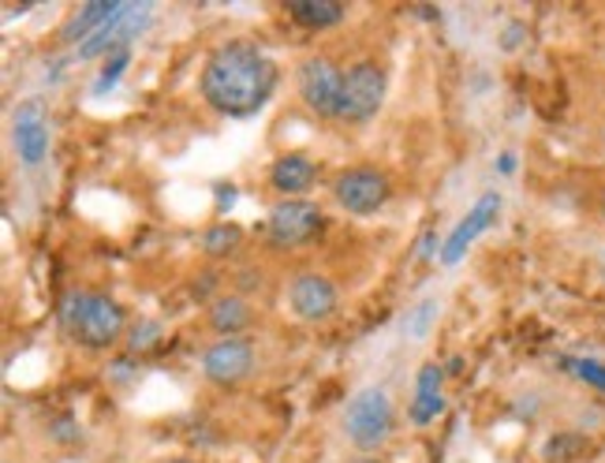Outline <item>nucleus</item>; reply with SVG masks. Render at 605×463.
Returning <instances> with one entry per match:
<instances>
[{
	"label": "nucleus",
	"mask_w": 605,
	"mask_h": 463,
	"mask_svg": "<svg viewBox=\"0 0 605 463\" xmlns=\"http://www.w3.org/2000/svg\"><path fill=\"white\" fill-rule=\"evenodd\" d=\"M202 102L221 116H255L277 90V63L255 42H224L198 79Z\"/></svg>",
	"instance_id": "1"
},
{
	"label": "nucleus",
	"mask_w": 605,
	"mask_h": 463,
	"mask_svg": "<svg viewBox=\"0 0 605 463\" xmlns=\"http://www.w3.org/2000/svg\"><path fill=\"white\" fill-rule=\"evenodd\" d=\"M60 329L83 348L105 351L128 337V314L113 296L94 292V288H75L60 303Z\"/></svg>",
	"instance_id": "2"
},
{
	"label": "nucleus",
	"mask_w": 605,
	"mask_h": 463,
	"mask_svg": "<svg viewBox=\"0 0 605 463\" xmlns=\"http://www.w3.org/2000/svg\"><path fill=\"white\" fill-rule=\"evenodd\" d=\"M393 426H396V412H393L389 393H385L382 385L359 389L345 407V433H348V441L363 452L382 449V444L393 438Z\"/></svg>",
	"instance_id": "3"
},
{
	"label": "nucleus",
	"mask_w": 605,
	"mask_h": 463,
	"mask_svg": "<svg viewBox=\"0 0 605 463\" xmlns=\"http://www.w3.org/2000/svg\"><path fill=\"white\" fill-rule=\"evenodd\" d=\"M385 90H389V76L377 60H356L345 71V90H340V120L363 124L382 108Z\"/></svg>",
	"instance_id": "4"
},
{
	"label": "nucleus",
	"mask_w": 605,
	"mask_h": 463,
	"mask_svg": "<svg viewBox=\"0 0 605 463\" xmlns=\"http://www.w3.org/2000/svg\"><path fill=\"white\" fill-rule=\"evenodd\" d=\"M389 195H393L389 176L374 165H351L333 180V198H337V206L356 217L377 213L389 202Z\"/></svg>",
	"instance_id": "5"
},
{
	"label": "nucleus",
	"mask_w": 605,
	"mask_h": 463,
	"mask_svg": "<svg viewBox=\"0 0 605 463\" xmlns=\"http://www.w3.org/2000/svg\"><path fill=\"white\" fill-rule=\"evenodd\" d=\"M153 20V8L150 4H124L120 12L108 20L102 31L94 34V38H86L79 45V57L83 60H94V57H113V53L120 49H131V42L139 38L142 31L150 26Z\"/></svg>",
	"instance_id": "6"
},
{
	"label": "nucleus",
	"mask_w": 605,
	"mask_h": 463,
	"mask_svg": "<svg viewBox=\"0 0 605 463\" xmlns=\"http://www.w3.org/2000/svg\"><path fill=\"white\" fill-rule=\"evenodd\" d=\"M340 90H345V71H340L329 57H306L300 63V97L311 113L337 116Z\"/></svg>",
	"instance_id": "7"
},
{
	"label": "nucleus",
	"mask_w": 605,
	"mask_h": 463,
	"mask_svg": "<svg viewBox=\"0 0 605 463\" xmlns=\"http://www.w3.org/2000/svg\"><path fill=\"white\" fill-rule=\"evenodd\" d=\"M498 217H501V195L498 190L478 195V202L467 210V217H459L456 229L445 235V243H441V254H438L441 266H456V262L472 251V243L478 240V235L490 232L493 224H498Z\"/></svg>",
	"instance_id": "8"
},
{
	"label": "nucleus",
	"mask_w": 605,
	"mask_h": 463,
	"mask_svg": "<svg viewBox=\"0 0 605 463\" xmlns=\"http://www.w3.org/2000/svg\"><path fill=\"white\" fill-rule=\"evenodd\" d=\"M322 229V210L306 198H281L269 210V240L277 247H303Z\"/></svg>",
	"instance_id": "9"
},
{
	"label": "nucleus",
	"mask_w": 605,
	"mask_h": 463,
	"mask_svg": "<svg viewBox=\"0 0 605 463\" xmlns=\"http://www.w3.org/2000/svg\"><path fill=\"white\" fill-rule=\"evenodd\" d=\"M251 370H255V348L243 337H221L202 351V374L221 389L240 385L243 378H251Z\"/></svg>",
	"instance_id": "10"
},
{
	"label": "nucleus",
	"mask_w": 605,
	"mask_h": 463,
	"mask_svg": "<svg viewBox=\"0 0 605 463\" xmlns=\"http://www.w3.org/2000/svg\"><path fill=\"white\" fill-rule=\"evenodd\" d=\"M12 139H15V153H20L23 165H42L45 153H49V113L38 97L31 102H20L12 113Z\"/></svg>",
	"instance_id": "11"
},
{
	"label": "nucleus",
	"mask_w": 605,
	"mask_h": 463,
	"mask_svg": "<svg viewBox=\"0 0 605 463\" xmlns=\"http://www.w3.org/2000/svg\"><path fill=\"white\" fill-rule=\"evenodd\" d=\"M337 285L325 274H300L288 285V306L303 322H325V317L337 314Z\"/></svg>",
	"instance_id": "12"
},
{
	"label": "nucleus",
	"mask_w": 605,
	"mask_h": 463,
	"mask_svg": "<svg viewBox=\"0 0 605 463\" xmlns=\"http://www.w3.org/2000/svg\"><path fill=\"white\" fill-rule=\"evenodd\" d=\"M314 184H318V165L306 153H281L269 165V187L281 198H303Z\"/></svg>",
	"instance_id": "13"
},
{
	"label": "nucleus",
	"mask_w": 605,
	"mask_h": 463,
	"mask_svg": "<svg viewBox=\"0 0 605 463\" xmlns=\"http://www.w3.org/2000/svg\"><path fill=\"white\" fill-rule=\"evenodd\" d=\"M445 412V370L438 362H427L415 378V396L408 407L411 426H430L438 415Z\"/></svg>",
	"instance_id": "14"
},
{
	"label": "nucleus",
	"mask_w": 605,
	"mask_h": 463,
	"mask_svg": "<svg viewBox=\"0 0 605 463\" xmlns=\"http://www.w3.org/2000/svg\"><path fill=\"white\" fill-rule=\"evenodd\" d=\"M120 8H124L120 0H90V4L75 8V12L68 15L65 26H60V38H65L68 45H83L86 38H94V34L102 31Z\"/></svg>",
	"instance_id": "15"
},
{
	"label": "nucleus",
	"mask_w": 605,
	"mask_h": 463,
	"mask_svg": "<svg viewBox=\"0 0 605 463\" xmlns=\"http://www.w3.org/2000/svg\"><path fill=\"white\" fill-rule=\"evenodd\" d=\"M210 325L213 333H224V337H236L251 325V303L243 296H221L210 303Z\"/></svg>",
	"instance_id": "16"
},
{
	"label": "nucleus",
	"mask_w": 605,
	"mask_h": 463,
	"mask_svg": "<svg viewBox=\"0 0 605 463\" xmlns=\"http://www.w3.org/2000/svg\"><path fill=\"white\" fill-rule=\"evenodd\" d=\"M288 15L300 26L325 31V26H337L345 20V4H340V0H292V4H288Z\"/></svg>",
	"instance_id": "17"
},
{
	"label": "nucleus",
	"mask_w": 605,
	"mask_h": 463,
	"mask_svg": "<svg viewBox=\"0 0 605 463\" xmlns=\"http://www.w3.org/2000/svg\"><path fill=\"white\" fill-rule=\"evenodd\" d=\"M240 243H243V229L232 221H217L202 232V254H210V258H229V254L240 251Z\"/></svg>",
	"instance_id": "18"
},
{
	"label": "nucleus",
	"mask_w": 605,
	"mask_h": 463,
	"mask_svg": "<svg viewBox=\"0 0 605 463\" xmlns=\"http://www.w3.org/2000/svg\"><path fill=\"white\" fill-rule=\"evenodd\" d=\"M438 314H441V303L438 299H419L408 314H404V337L408 340H427L438 325Z\"/></svg>",
	"instance_id": "19"
},
{
	"label": "nucleus",
	"mask_w": 605,
	"mask_h": 463,
	"mask_svg": "<svg viewBox=\"0 0 605 463\" xmlns=\"http://www.w3.org/2000/svg\"><path fill=\"white\" fill-rule=\"evenodd\" d=\"M128 63H131V49L113 53V57L102 63V76H97V83H94V94H105V90H113L116 83H120V76L128 71Z\"/></svg>",
	"instance_id": "20"
},
{
	"label": "nucleus",
	"mask_w": 605,
	"mask_h": 463,
	"mask_svg": "<svg viewBox=\"0 0 605 463\" xmlns=\"http://www.w3.org/2000/svg\"><path fill=\"white\" fill-rule=\"evenodd\" d=\"M568 370H572L575 378L586 381V385H594L598 393H605V362H594V359H568Z\"/></svg>",
	"instance_id": "21"
},
{
	"label": "nucleus",
	"mask_w": 605,
	"mask_h": 463,
	"mask_svg": "<svg viewBox=\"0 0 605 463\" xmlns=\"http://www.w3.org/2000/svg\"><path fill=\"white\" fill-rule=\"evenodd\" d=\"M161 325L158 322H139L135 329L128 333V340H131V348L135 351H142V348H150V344H158V337H161Z\"/></svg>",
	"instance_id": "22"
},
{
	"label": "nucleus",
	"mask_w": 605,
	"mask_h": 463,
	"mask_svg": "<svg viewBox=\"0 0 605 463\" xmlns=\"http://www.w3.org/2000/svg\"><path fill=\"white\" fill-rule=\"evenodd\" d=\"M523 31H527L523 23H509V31H504V38H501L504 49H516V45L523 42Z\"/></svg>",
	"instance_id": "23"
},
{
	"label": "nucleus",
	"mask_w": 605,
	"mask_h": 463,
	"mask_svg": "<svg viewBox=\"0 0 605 463\" xmlns=\"http://www.w3.org/2000/svg\"><path fill=\"white\" fill-rule=\"evenodd\" d=\"M232 202H236V190L224 187V184H217V206H221V213L232 210Z\"/></svg>",
	"instance_id": "24"
},
{
	"label": "nucleus",
	"mask_w": 605,
	"mask_h": 463,
	"mask_svg": "<svg viewBox=\"0 0 605 463\" xmlns=\"http://www.w3.org/2000/svg\"><path fill=\"white\" fill-rule=\"evenodd\" d=\"M498 172H501V176H512V172H516V153H501Z\"/></svg>",
	"instance_id": "25"
},
{
	"label": "nucleus",
	"mask_w": 605,
	"mask_h": 463,
	"mask_svg": "<svg viewBox=\"0 0 605 463\" xmlns=\"http://www.w3.org/2000/svg\"><path fill=\"white\" fill-rule=\"evenodd\" d=\"M351 463H377L374 456H359V460H351Z\"/></svg>",
	"instance_id": "26"
},
{
	"label": "nucleus",
	"mask_w": 605,
	"mask_h": 463,
	"mask_svg": "<svg viewBox=\"0 0 605 463\" xmlns=\"http://www.w3.org/2000/svg\"><path fill=\"white\" fill-rule=\"evenodd\" d=\"M602 217H605V190H602Z\"/></svg>",
	"instance_id": "27"
},
{
	"label": "nucleus",
	"mask_w": 605,
	"mask_h": 463,
	"mask_svg": "<svg viewBox=\"0 0 605 463\" xmlns=\"http://www.w3.org/2000/svg\"><path fill=\"white\" fill-rule=\"evenodd\" d=\"M173 463H191V460H173Z\"/></svg>",
	"instance_id": "28"
}]
</instances>
